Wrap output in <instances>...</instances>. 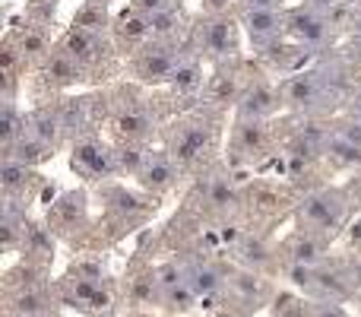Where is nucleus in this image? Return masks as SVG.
I'll return each instance as SVG.
<instances>
[{"label":"nucleus","instance_id":"1","mask_svg":"<svg viewBox=\"0 0 361 317\" xmlns=\"http://www.w3.org/2000/svg\"><path fill=\"white\" fill-rule=\"evenodd\" d=\"M190 42L200 54L212 57V61H231L244 42L241 19L228 16V13H206V19H200V25L190 29Z\"/></svg>","mask_w":361,"mask_h":317},{"label":"nucleus","instance_id":"2","mask_svg":"<svg viewBox=\"0 0 361 317\" xmlns=\"http://www.w3.org/2000/svg\"><path fill=\"white\" fill-rule=\"evenodd\" d=\"M165 140H169L171 159H175L180 168H193L206 159V152L216 143V127L206 118H200V114H187V118H180L169 127Z\"/></svg>","mask_w":361,"mask_h":317},{"label":"nucleus","instance_id":"3","mask_svg":"<svg viewBox=\"0 0 361 317\" xmlns=\"http://www.w3.org/2000/svg\"><path fill=\"white\" fill-rule=\"evenodd\" d=\"M184 61V54L178 51V44H169V42H146L143 48H137L130 57H127V67L137 80L143 83H152V86H162V83H171Z\"/></svg>","mask_w":361,"mask_h":317},{"label":"nucleus","instance_id":"4","mask_svg":"<svg viewBox=\"0 0 361 317\" xmlns=\"http://www.w3.org/2000/svg\"><path fill=\"white\" fill-rule=\"evenodd\" d=\"M61 48H67L76 57V64L86 70V76H92L99 70H108L118 44H114L111 32H92V29H82V25H70L61 38Z\"/></svg>","mask_w":361,"mask_h":317},{"label":"nucleus","instance_id":"5","mask_svg":"<svg viewBox=\"0 0 361 317\" xmlns=\"http://www.w3.org/2000/svg\"><path fill=\"white\" fill-rule=\"evenodd\" d=\"M70 165H73L76 174L89 181H105L114 178L121 172L118 165V146H108L95 137H80L73 143V156H70Z\"/></svg>","mask_w":361,"mask_h":317},{"label":"nucleus","instance_id":"6","mask_svg":"<svg viewBox=\"0 0 361 317\" xmlns=\"http://www.w3.org/2000/svg\"><path fill=\"white\" fill-rule=\"evenodd\" d=\"M343 219H345V197L336 191H320L301 203V222H305L307 232L330 235V232H336L343 225Z\"/></svg>","mask_w":361,"mask_h":317},{"label":"nucleus","instance_id":"7","mask_svg":"<svg viewBox=\"0 0 361 317\" xmlns=\"http://www.w3.org/2000/svg\"><path fill=\"white\" fill-rule=\"evenodd\" d=\"M282 83H273L267 76L260 80H247L241 99H238V118L244 121H267L279 112L282 105Z\"/></svg>","mask_w":361,"mask_h":317},{"label":"nucleus","instance_id":"8","mask_svg":"<svg viewBox=\"0 0 361 317\" xmlns=\"http://www.w3.org/2000/svg\"><path fill=\"white\" fill-rule=\"evenodd\" d=\"M241 19L244 38L254 44L257 51H269L279 38H286V10H241L238 13Z\"/></svg>","mask_w":361,"mask_h":317},{"label":"nucleus","instance_id":"9","mask_svg":"<svg viewBox=\"0 0 361 317\" xmlns=\"http://www.w3.org/2000/svg\"><path fill=\"white\" fill-rule=\"evenodd\" d=\"M326 35H330V13H320L307 4L295 6V10H286V38L288 42L314 48V44L326 42Z\"/></svg>","mask_w":361,"mask_h":317},{"label":"nucleus","instance_id":"10","mask_svg":"<svg viewBox=\"0 0 361 317\" xmlns=\"http://www.w3.org/2000/svg\"><path fill=\"white\" fill-rule=\"evenodd\" d=\"M111 38H114V44L121 48V54L130 57L137 48H143L146 42H152L149 13H143V10H137L133 4H127L124 10L111 19Z\"/></svg>","mask_w":361,"mask_h":317},{"label":"nucleus","instance_id":"11","mask_svg":"<svg viewBox=\"0 0 361 317\" xmlns=\"http://www.w3.org/2000/svg\"><path fill=\"white\" fill-rule=\"evenodd\" d=\"M140 181V187H146L149 193H169L180 178V165L171 159L169 150H146V159L140 165V172L133 174Z\"/></svg>","mask_w":361,"mask_h":317},{"label":"nucleus","instance_id":"12","mask_svg":"<svg viewBox=\"0 0 361 317\" xmlns=\"http://www.w3.org/2000/svg\"><path fill=\"white\" fill-rule=\"evenodd\" d=\"M38 76H42V83L48 89H73L89 80L86 70L76 64V57L67 48H61V44L38 64Z\"/></svg>","mask_w":361,"mask_h":317},{"label":"nucleus","instance_id":"13","mask_svg":"<svg viewBox=\"0 0 361 317\" xmlns=\"http://www.w3.org/2000/svg\"><path fill=\"white\" fill-rule=\"evenodd\" d=\"M111 131L121 143H146V140L156 133V118L146 105H137V102H127L124 108H118L111 118Z\"/></svg>","mask_w":361,"mask_h":317},{"label":"nucleus","instance_id":"14","mask_svg":"<svg viewBox=\"0 0 361 317\" xmlns=\"http://www.w3.org/2000/svg\"><path fill=\"white\" fill-rule=\"evenodd\" d=\"M231 146L244 162H254L269 152V131L263 121H244L238 118L235 133H231Z\"/></svg>","mask_w":361,"mask_h":317},{"label":"nucleus","instance_id":"15","mask_svg":"<svg viewBox=\"0 0 361 317\" xmlns=\"http://www.w3.org/2000/svg\"><path fill=\"white\" fill-rule=\"evenodd\" d=\"M324 92H326V86L314 70H298V73H292L282 83V99L292 108H314Z\"/></svg>","mask_w":361,"mask_h":317},{"label":"nucleus","instance_id":"16","mask_svg":"<svg viewBox=\"0 0 361 317\" xmlns=\"http://www.w3.org/2000/svg\"><path fill=\"white\" fill-rule=\"evenodd\" d=\"M225 289H231V295H235L238 301L254 305V308H260L263 301H267V295H269L267 280H260L254 270H241V273H235L231 280H225Z\"/></svg>","mask_w":361,"mask_h":317},{"label":"nucleus","instance_id":"17","mask_svg":"<svg viewBox=\"0 0 361 317\" xmlns=\"http://www.w3.org/2000/svg\"><path fill=\"white\" fill-rule=\"evenodd\" d=\"M149 23H152V38H156V42H169V44H178V38L193 29V25L187 23V16L180 13V6L165 10V13H152Z\"/></svg>","mask_w":361,"mask_h":317},{"label":"nucleus","instance_id":"18","mask_svg":"<svg viewBox=\"0 0 361 317\" xmlns=\"http://www.w3.org/2000/svg\"><path fill=\"white\" fill-rule=\"evenodd\" d=\"M286 251L292 254V263H305V267H317L324 257V235L301 229L298 235H292V241L286 244Z\"/></svg>","mask_w":361,"mask_h":317},{"label":"nucleus","instance_id":"19","mask_svg":"<svg viewBox=\"0 0 361 317\" xmlns=\"http://www.w3.org/2000/svg\"><path fill=\"white\" fill-rule=\"evenodd\" d=\"M206 83H209V76H206V70H203V61H200V57H184L175 80H171V89H175L178 95H197L206 89Z\"/></svg>","mask_w":361,"mask_h":317},{"label":"nucleus","instance_id":"20","mask_svg":"<svg viewBox=\"0 0 361 317\" xmlns=\"http://www.w3.org/2000/svg\"><path fill=\"white\" fill-rule=\"evenodd\" d=\"M51 156H54V146L44 143L42 137H35V133H29V131L13 143L10 152H6V159H16V162H23V165H29V168L42 165V162H48Z\"/></svg>","mask_w":361,"mask_h":317},{"label":"nucleus","instance_id":"21","mask_svg":"<svg viewBox=\"0 0 361 317\" xmlns=\"http://www.w3.org/2000/svg\"><path fill=\"white\" fill-rule=\"evenodd\" d=\"M203 193H206V203L219 213L235 210V203H238V187H235V181H231V174H225V172L209 174Z\"/></svg>","mask_w":361,"mask_h":317},{"label":"nucleus","instance_id":"22","mask_svg":"<svg viewBox=\"0 0 361 317\" xmlns=\"http://www.w3.org/2000/svg\"><path fill=\"white\" fill-rule=\"evenodd\" d=\"M187 280H190V286H193V292L197 295H216V292H222L225 289V276L219 273L212 263H193V267H187Z\"/></svg>","mask_w":361,"mask_h":317},{"label":"nucleus","instance_id":"23","mask_svg":"<svg viewBox=\"0 0 361 317\" xmlns=\"http://www.w3.org/2000/svg\"><path fill=\"white\" fill-rule=\"evenodd\" d=\"M38 311H51V295L44 286H32V289H19L13 299V314L25 317V314H38Z\"/></svg>","mask_w":361,"mask_h":317},{"label":"nucleus","instance_id":"24","mask_svg":"<svg viewBox=\"0 0 361 317\" xmlns=\"http://www.w3.org/2000/svg\"><path fill=\"white\" fill-rule=\"evenodd\" d=\"M238 254H241V261L247 263L250 270H260L273 261V248H269L260 235H244L241 244H238Z\"/></svg>","mask_w":361,"mask_h":317},{"label":"nucleus","instance_id":"25","mask_svg":"<svg viewBox=\"0 0 361 317\" xmlns=\"http://www.w3.org/2000/svg\"><path fill=\"white\" fill-rule=\"evenodd\" d=\"M82 213H86V200H82V193H67V197H61L54 203V219H61L63 229H73V225L82 219Z\"/></svg>","mask_w":361,"mask_h":317},{"label":"nucleus","instance_id":"26","mask_svg":"<svg viewBox=\"0 0 361 317\" xmlns=\"http://www.w3.org/2000/svg\"><path fill=\"white\" fill-rule=\"evenodd\" d=\"M254 203H257V210H263V213H279L282 206H286V197H282L276 187H260V191L254 193Z\"/></svg>","mask_w":361,"mask_h":317},{"label":"nucleus","instance_id":"27","mask_svg":"<svg viewBox=\"0 0 361 317\" xmlns=\"http://www.w3.org/2000/svg\"><path fill=\"white\" fill-rule=\"evenodd\" d=\"M127 4H133L137 10L143 13H165V10H175V6H180V0H127Z\"/></svg>","mask_w":361,"mask_h":317},{"label":"nucleus","instance_id":"28","mask_svg":"<svg viewBox=\"0 0 361 317\" xmlns=\"http://www.w3.org/2000/svg\"><path fill=\"white\" fill-rule=\"evenodd\" d=\"M311 317H349L345 308L339 301H320V305L311 308Z\"/></svg>","mask_w":361,"mask_h":317},{"label":"nucleus","instance_id":"29","mask_svg":"<svg viewBox=\"0 0 361 317\" xmlns=\"http://www.w3.org/2000/svg\"><path fill=\"white\" fill-rule=\"evenodd\" d=\"M241 0H200V6H203L206 13H228L231 6H238Z\"/></svg>","mask_w":361,"mask_h":317},{"label":"nucleus","instance_id":"30","mask_svg":"<svg viewBox=\"0 0 361 317\" xmlns=\"http://www.w3.org/2000/svg\"><path fill=\"white\" fill-rule=\"evenodd\" d=\"M241 10H279L282 0H241Z\"/></svg>","mask_w":361,"mask_h":317},{"label":"nucleus","instance_id":"31","mask_svg":"<svg viewBox=\"0 0 361 317\" xmlns=\"http://www.w3.org/2000/svg\"><path fill=\"white\" fill-rule=\"evenodd\" d=\"M352 121L361 124V99H355V105H352Z\"/></svg>","mask_w":361,"mask_h":317},{"label":"nucleus","instance_id":"32","mask_svg":"<svg viewBox=\"0 0 361 317\" xmlns=\"http://www.w3.org/2000/svg\"><path fill=\"white\" fill-rule=\"evenodd\" d=\"M25 317H57L54 311H38V314H25Z\"/></svg>","mask_w":361,"mask_h":317}]
</instances>
